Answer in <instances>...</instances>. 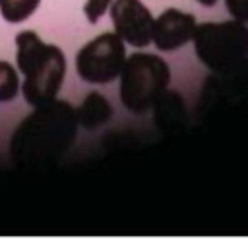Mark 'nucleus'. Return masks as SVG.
<instances>
[{"instance_id":"10","label":"nucleus","mask_w":248,"mask_h":240,"mask_svg":"<svg viewBox=\"0 0 248 240\" xmlns=\"http://www.w3.org/2000/svg\"><path fill=\"white\" fill-rule=\"evenodd\" d=\"M19 77L16 68L6 62L0 60V103H10L17 97L19 93Z\"/></svg>"},{"instance_id":"5","label":"nucleus","mask_w":248,"mask_h":240,"mask_svg":"<svg viewBox=\"0 0 248 240\" xmlns=\"http://www.w3.org/2000/svg\"><path fill=\"white\" fill-rule=\"evenodd\" d=\"M126 62V46L120 35L114 33H101L85 46L79 48L76 56V70L78 75L95 85L114 81Z\"/></svg>"},{"instance_id":"4","label":"nucleus","mask_w":248,"mask_h":240,"mask_svg":"<svg viewBox=\"0 0 248 240\" xmlns=\"http://www.w3.org/2000/svg\"><path fill=\"white\" fill-rule=\"evenodd\" d=\"M194 48L205 68L227 74L248 56V27L240 19L200 23L194 33Z\"/></svg>"},{"instance_id":"13","label":"nucleus","mask_w":248,"mask_h":240,"mask_svg":"<svg viewBox=\"0 0 248 240\" xmlns=\"http://www.w3.org/2000/svg\"><path fill=\"white\" fill-rule=\"evenodd\" d=\"M229 14H232L234 19H240L248 23V0H225Z\"/></svg>"},{"instance_id":"1","label":"nucleus","mask_w":248,"mask_h":240,"mask_svg":"<svg viewBox=\"0 0 248 240\" xmlns=\"http://www.w3.org/2000/svg\"><path fill=\"white\" fill-rule=\"evenodd\" d=\"M78 124V112L66 101L54 99L35 106L10 139L12 161L21 168H41L54 163L74 143Z\"/></svg>"},{"instance_id":"9","label":"nucleus","mask_w":248,"mask_h":240,"mask_svg":"<svg viewBox=\"0 0 248 240\" xmlns=\"http://www.w3.org/2000/svg\"><path fill=\"white\" fill-rule=\"evenodd\" d=\"M41 0H0V14L8 23H21L31 17Z\"/></svg>"},{"instance_id":"2","label":"nucleus","mask_w":248,"mask_h":240,"mask_svg":"<svg viewBox=\"0 0 248 240\" xmlns=\"http://www.w3.org/2000/svg\"><path fill=\"white\" fill-rule=\"evenodd\" d=\"M16 62L25 75L21 93L31 106H41L56 99L64 75L66 56L56 45L45 43L35 31L16 35Z\"/></svg>"},{"instance_id":"14","label":"nucleus","mask_w":248,"mask_h":240,"mask_svg":"<svg viewBox=\"0 0 248 240\" xmlns=\"http://www.w3.org/2000/svg\"><path fill=\"white\" fill-rule=\"evenodd\" d=\"M196 2H200L202 6H207V8H211V6L217 4V0H196Z\"/></svg>"},{"instance_id":"7","label":"nucleus","mask_w":248,"mask_h":240,"mask_svg":"<svg viewBox=\"0 0 248 240\" xmlns=\"http://www.w3.org/2000/svg\"><path fill=\"white\" fill-rule=\"evenodd\" d=\"M196 29H198V23L192 14L180 12L176 8H169L155 19L153 43L159 50L172 52L184 46L188 41H192Z\"/></svg>"},{"instance_id":"3","label":"nucleus","mask_w":248,"mask_h":240,"mask_svg":"<svg viewBox=\"0 0 248 240\" xmlns=\"http://www.w3.org/2000/svg\"><path fill=\"white\" fill-rule=\"evenodd\" d=\"M169 83L170 70L161 56L134 52L120 72V101L130 112H147L167 93Z\"/></svg>"},{"instance_id":"12","label":"nucleus","mask_w":248,"mask_h":240,"mask_svg":"<svg viewBox=\"0 0 248 240\" xmlns=\"http://www.w3.org/2000/svg\"><path fill=\"white\" fill-rule=\"evenodd\" d=\"M110 2L112 0H87L85 6H83V14H85L87 21L97 23L103 17V14L107 12V8L110 6Z\"/></svg>"},{"instance_id":"6","label":"nucleus","mask_w":248,"mask_h":240,"mask_svg":"<svg viewBox=\"0 0 248 240\" xmlns=\"http://www.w3.org/2000/svg\"><path fill=\"white\" fill-rule=\"evenodd\" d=\"M110 19L124 43L145 46L153 41L155 17L141 0H116L110 6Z\"/></svg>"},{"instance_id":"8","label":"nucleus","mask_w":248,"mask_h":240,"mask_svg":"<svg viewBox=\"0 0 248 240\" xmlns=\"http://www.w3.org/2000/svg\"><path fill=\"white\" fill-rule=\"evenodd\" d=\"M76 112H78V122L85 130H95V128L107 124L110 120V116H112L110 103L107 101L105 95H101L97 91L89 93L81 101V105H79V108Z\"/></svg>"},{"instance_id":"11","label":"nucleus","mask_w":248,"mask_h":240,"mask_svg":"<svg viewBox=\"0 0 248 240\" xmlns=\"http://www.w3.org/2000/svg\"><path fill=\"white\" fill-rule=\"evenodd\" d=\"M155 106H157V114H155L157 122L159 124L165 122L167 126V124L178 122V112H182V99L176 93H170V105H169V95H163L155 103Z\"/></svg>"}]
</instances>
